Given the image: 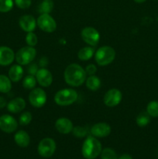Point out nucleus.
<instances>
[{
	"instance_id": "obj_1",
	"label": "nucleus",
	"mask_w": 158,
	"mask_h": 159,
	"mask_svg": "<svg viewBox=\"0 0 158 159\" xmlns=\"http://www.w3.org/2000/svg\"><path fill=\"white\" fill-rule=\"evenodd\" d=\"M86 71L77 64H71L64 70V77L68 85L73 87L81 86L86 81Z\"/></svg>"
},
{
	"instance_id": "obj_2",
	"label": "nucleus",
	"mask_w": 158,
	"mask_h": 159,
	"mask_svg": "<svg viewBox=\"0 0 158 159\" xmlns=\"http://www.w3.org/2000/svg\"><path fill=\"white\" fill-rule=\"evenodd\" d=\"M102 144L95 137L89 136L85 139L82 145V155L86 159H94L102 152Z\"/></svg>"
},
{
	"instance_id": "obj_3",
	"label": "nucleus",
	"mask_w": 158,
	"mask_h": 159,
	"mask_svg": "<svg viewBox=\"0 0 158 159\" xmlns=\"http://www.w3.org/2000/svg\"><path fill=\"white\" fill-rule=\"evenodd\" d=\"M78 97L77 92L73 89H64L59 90L54 96V101L60 107H67L74 103Z\"/></svg>"
},
{
	"instance_id": "obj_4",
	"label": "nucleus",
	"mask_w": 158,
	"mask_h": 159,
	"mask_svg": "<svg viewBox=\"0 0 158 159\" xmlns=\"http://www.w3.org/2000/svg\"><path fill=\"white\" fill-rule=\"evenodd\" d=\"M116 57V51L112 47L103 46L98 49L94 54L96 63L100 66H105L114 61Z\"/></svg>"
},
{
	"instance_id": "obj_5",
	"label": "nucleus",
	"mask_w": 158,
	"mask_h": 159,
	"mask_svg": "<svg viewBox=\"0 0 158 159\" xmlns=\"http://www.w3.org/2000/svg\"><path fill=\"white\" fill-rule=\"evenodd\" d=\"M37 51L33 47L27 46L22 48L15 54V59L20 65H27L34 60Z\"/></svg>"
},
{
	"instance_id": "obj_6",
	"label": "nucleus",
	"mask_w": 158,
	"mask_h": 159,
	"mask_svg": "<svg viewBox=\"0 0 158 159\" xmlns=\"http://www.w3.org/2000/svg\"><path fill=\"white\" fill-rule=\"evenodd\" d=\"M37 151L40 156L43 158H50L56 151V143L52 138H46L40 141Z\"/></svg>"
},
{
	"instance_id": "obj_7",
	"label": "nucleus",
	"mask_w": 158,
	"mask_h": 159,
	"mask_svg": "<svg viewBox=\"0 0 158 159\" xmlns=\"http://www.w3.org/2000/svg\"><path fill=\"white\" fill-rule=\"evenodd\" d=\"M29 102L33 107L40 108L46 102V94L41 88H34L29 94Z\"/></svg>"
},
{
	"instance_id": "obj_8",
	"label": "nucleus",
	"mask_w": 158,
	"mask_h": 159,
	"mask_svg": "<svg viewBox=\"0 0 158 159\" xmlns=\"http://www.w3.org/2000/svg\"><path fill=\"white\" fill-rule=\"evenodd\" d=\"M37 24L41 30L52 33L57 29V23L50 14H40L37 20Z\"/></svg>"
},
{
	"instance_id": "obj_9",
	"label": "nucleus",
	"mask_w": 158,
	"mask_h": 159,
	"mask_svg": "<svg viewBox=\"0 0 158 159\" xmlns=\"http://www.w3.org/2000/svg\"><path fill=\"white\" fill-rule=\"evenodd\" d=\"M81 35L82 40L91 47L96 46L100 40V34L99 31L91 26H87L81 30Z\"/></svg>"
},
{
	"instance_id": "obj_10",
	"label": "nucleus",
	"mask_w": 158,
	"mask_h": 159,
	"mask_svg": "<svg viewBox=\"0 0 158 159\" xmlns=\"http://www.w3.org/2000/svg\"><path fill=\"white\" fill-rule=\"evenodd\" d=\"M122 99V95L120 90L117 89H111L108 90L103 98L104 103L108 107H114L119 105Z\"/></svg>"
},
{
	"instance_id": "obj_11",
	"label": "nucleus",
	"mask_w": 158,
	"mask_h": 159,
	"mask_svg": "<svg viewBox=\"0 0 158 159\" xmlns=\"http://www.w3.org/2000/svg\"><path fill=\"white\" fill-rule=\"evenodd\" d=\"M18 127V123L14 117L8 114L0 116V130L5 133L10 134L15 131Z\"/></svg>"
},
{
	"instance_id": "obj_12",
	"label": "nucleus",
	"mask_w": 158,
	"mask_h": 159,
	"mask_svg": "<svg viewBox=\"0 0 158 159\" xmlns=\"http://www.w3.org/2000/svg\"><path fill=\"white\" fill-rule=\"evenodd\" d=\"M37 82L42 87H49L53 82V75L50 71L45 68H41L36 74Z\"/></svg>"
},
{
	"instance_id": "obj_13",
	"label": "nucleus",
	"mask_w": 158,
	"mask_h": 159,
	"mask_svg": "<svg viewBox=\"0 0 158 159\" xmlns=\"http://www.w3.org/2000/svg\"><path fill=\"white\" fill-rule=\"evenodd\" d=\"M91 133L95 138H105L111 133V127L106 123H98L91 127Z\"/></svg>"
},
{
	"instance_id": "obj_14",
	"label": "nucleus",
	"mask_w": 158,
	"mask_h": 159,
	"mask_svg": "<svg viewBox=\"0 0 158 159\" xmlns=\"http://www.w3.org/2000/svg\"><path fill=\"white\" fill-rule=\"evenodd\" d=\"M15 54L10 48L6 46L0 47V65L7 66L11 65L15 59Z\"/></svg>"
},
{
	"instance_id": "obj_15",
	"label": "nucleus",
	"mask_w": 158,
	"mask_h": 159,
	"mask_svg": "<svg viewBox=\"0 0 158 159\" xmlns=\"http://www.w3.org/2000/svg\"><path fill=\"white\" fill-rule=\"evenodd\" d=\"M19 24L20 28L25 32H33L37 26V21L33 16L24 15L20 18Z\"/></svg>"
},
{
	"instance_id": "obj_16",
	"label": "nucleus",
	"mask_w": 158,
	"mask_h": 159,
	"mask_svg": "<svg viewBox=\"0 0 158 159\" xmlns=\"http://www.w3.org/2000/svg\"><path fill=\"white\" fill-rule=\"evenodd\" d=\"M55 128L57 131L63 134H67L72 131L73 124L69 119L65 117H60L57 120L55 123Z\"/></svg>"
},
{
	"instance_id": "obj_17",
	"label": "nucleus",
	"mask_w": 158,
	"mask_h": 159,
	"mask_svg": "<svg viewBox=\"0 0 158 159\" xmlns=\"http://www.w3.org/2000/svg\"><path fill=\"white\" fill-rule=\"evenodd\" d=\"M26 107V101L21 97L12 99L7 103V109L10 113H18L23 111Z\"/></svg>"
},
{
	"instance_id": "obj_18",
	"label": "nucleus",
	"mask_w": 158,
	"mask_h": 159,
	"mask_svg": "<svg viewBox=\"0 0 158 159\" xmlns=\"http://www.w3.org/2000/svg\"><path fill=\"white\" fill-rule=\"evenodd\" d=\"M14 141L15 144L21 148H26L30 142V138L29 134L24 130H19L14 136Z\"/></svg>"
},
{
	"instance_id": "obj_19",
	"label": "nucleus",
	"mask_w": 158,
	"mask_h": 159,
	"mask_svg": "<svg viewBox=\"0 0 158 159\" xmlns=\"http://www.w3.org/2000/svg\"><path fill=\"white\" fill-rule=\"evenodd\" d=\"M23 76V69L22 65H14L9 68V78L12 82H17L22 79Z\"/></svg>"
},
{
	"instance_id": "obj_20",
	"label": "nucleus",
	"mask_w": 158,
	"mask_h": 159,
	"mask_svg": "<svg viewBox=\"0 0 158 159\" xmlns=\"http://www.w3.org/2000/svg\"><path fill=\"white\" fill-rule=\"evenodd\" d=\"M100 79L95 75H90L88 79H86V86L91 91H97L101 87Z\"/></svg>"
},
{
	"instance_id": "obj_21",
	"label": "nucleus",
	"mask_w": 158,
	"mask_h": 159,
	"mask_svg": "<svg viewBox=\"0 0 158 159\" xmlns=\"http://www.w3.org/2000/svg\"><path fill=\"white\" fill-rule=\"evenodd\" d=\"M94 54V49L92 47H85L79 50L77 57L81 61H88L92 57Z\"/></svg>"
},
{
	"instance_id": "obj_22",
	"label": "nucleus",
	"mask_w": 158,
	"mask_h": 159,
	"mask_svg": "<svg viewBox=\"0 0 158 159\" xmlns=\"http://www.w3.org/2000/svg\"><path fill=\"white\" fill-rule=\"evenodd\" d=\"M12 81L4 75H0V93H7L12 89Z\"/></svg>"
},
{
	"instance_id": "obj_23",
	"label": "nucleus",
	"mask_w": 158,
	"mask_h": 159,
	"mask_svg": "<svg viewBox=\"0 0 158 159\" xmlns=\"http://www.w3.org/2000/svg\"><path fill=\"white\" fill-rule=\"evenodd\" d=\"M54 9V2L52 0H43L39 5L38 10L40 14H50Z\"/></svg>"
},
{
	"instance_id": "obj_24",
	"label": "nucleus",
	"mask_w": 158,
	"mask_h": 159,
	"mask_svg": "<svg viewBox=\"0 0 158 159\" xmlns=\"http://www.w3.org/2000/svg\"><path fill=\"white\" fill-rule=\"evenodd\" d=\"M136 122L139 127H146L150 122V116L147 112H141L136 117Z\"/></svg>"
},
{
	"instance_id": "obj_25",
	"label": "nucleus",
	"mask_w": 158,
	"mask_h": 159,
	"mask_svg": "<svg viewBox=\"0 0 158 159\" xmlns=\"http://www.w3.org/2000/svg\"><path fill=\"white\" fill-rule=\"evenodd\" d=\"M147 112L151 117H158V101H151L147 107Z\"/></svg>"
},
{
	"instance_id": "obj_26",
	"label": "nucleus",
	"mask_w": 158,
	"mask_h": 159,
	"mask_svg": "<svg viewBox=\"0 0 158 159\" xmlns=\"http://www.w3.org/2000/svg\"><path fill=\"white\" fill-rule=\"evenodd\" d=\"M36 84H37V79L35 76L31 75H28L27 76H26L23 81V86L26 89H34Z\"/></svg>"
},
{
	"instance_id": "obj_27",
	"label": "nucleus",
	"mask_w": 158,
	"mask_h": 159,
	"mask_svg": "<svg viewBox=\"0 0 158 159\" xmlns=\"http://www.w3.org/2000/svg\"><path fill=\"white\" fill-rule=\"evenodd\" d=\"M101 158L102 159H118L117 155L115 151L109 148H106L102 150Z\"/></svg>"
},
{
	"instance_id": "obj_28",
	"label": "nucleus",
	"mask_w": 158,
	"mask_h": 159,
	"mask_svg": "<svg viewBox=\"0 0 158 159\" xmlns=\"http://www.w3.org/2000/svg\"><path fill=\"white\" fill-rule=\"evenodd\" d=\"M13 7L12 0H0V12H8Z\"/></svg>"
},
{
	"instance_id": "obj_29",
	"label": "nucleus",
	"mask_w": 158,
	"mask_h": 159,
	"mask_svg": "<svg viewBox=\"0 0 158 159\" xmlns=\"http://www.w3.org/2000/svg\"><path fill=\"white\" fill-rule=\"evenodd\" d=\"M32 121V114L29 112H23L20 116V119H19V122L21 125L26 126L28 125L29 124H30V122Z\"/></svg>"
},
{
	"instance_id": "obj_30",
	"label": "nucleus",
	"mask_w": 158,
	"mask_h": 159,
	"mask_svg": "<svg viewBox=\"0 0 158 159\" xmlns=\"http://www.w3.org/2000/svg\"><path fill=\"white\" fill-rule=\"evenodd\" d=\"M73 134L74 136H75L76 138H85V136L88 134V131H87V129L85 127H80V126H77V127H74L72 130Z\"/></svg>"
},
{
	"instance_id": "obj_31",
	"label": "nucleus",
	"mask_w": 158,
	"mask_h": 159,
	"mask_svg": "<svg viewBox=\"0 0 158 159\" xmlns=\"http://www.w3.org/2000/svg\"><path fill=\"white\" fill-rule=\"evenodd\" d=\"M37 41H38V39H37V35L33 32L27 33L26 36V42L28 46L34 47L35 45H37Z\"/></svg>"
},
{
	"instance_id": "obj_32",
	"label": "nucleus",
	"mask_w": 158,
	"mask_h": 159,
	"mask_svg": "<svg viewBox=\"0 0 158 159\" xmlns=\"http://www.w3.org/2000/svg\"><path fill=\"white\" fill-rule=\"evenodd\" d=\"M15 3L20 9H26L31 6V0H15Z\"/></svg>"
},
{
	"instance_id": "obj_33",
	"label": "nucleus",
	"mask_w": 158,
	"mask_h": 159,
	"mask_svg": "<svg viewBox=\"0 0 158 159\" xmlns=\"http://www.w3.org/2000/svg\"><path fill=\"white\" fill-rule=\"evenodd\" d=\"M38 65L35 63H33L29 65V66L27 68V71H28V74L31 75H33L35 76L36 74L37 73L38 71Z\"/></svg>"
},
{
	"instance_id": "obj_34",
	"label": "nucleus",
	"mask_w": 158,
	"mask_h": 159,
	"mask_svg": "<svg viewBox=\"0 0 158 159\" xmlns=\"http://www.w3.org/2000/svg\"><path fill=\"white\" fill-rule=\"evenodd\" d=\"M85 71H86V74L89 75H93L95 74V72L97 71V68L93 64H90L85 68Z\"/></svg>"
},
{
	"instance_id": "obj_35",
	"label": "nucleus",
	"mask_w": 158,
	"mask_h": 159,
	"mask_svg": "<svg viewBox=\"0 0 158 159\" xmlns=\"http://www.w3.org/2000/svg\"><path fill=\"white\" fill-rule=\"evenodd\" d=\"M47 65H48V59L46 58V57H42L41 58H40V62H39V65H40V67H41V68H45Z\"/></svg>"
},
{
	"instance_id": "obj_36",
	"label": "nucleus",
	"mask_w": 158,
	"mask_h": 159,
	"mask_svg": "<svg viewBox=\"0 0 158 159\" xmlns=\"http://www.w3.org/2000/svg\"><path fill=\"white\" fill-rule=\"evenodd\" d=\"M6 106H7V102H6V99L2 96H0V109L4 108Z\"/></svg>"
},
{
	"instance_id": "obj_37",
	"label": "nucleus",
	"mask_w": 158,
	"mask_h": 159,
	"mask_svg": "<svg viewBox=\"0 0 158 159\" xmlns=\"http://www.w3.org/2000/svg\"><path fill=\"white\" fill-rule=\"evenodd\" d=\"M118 159H133L132 156L129 154H124V155H122L120 157H119Z\"/></svg>"
},
{
	"instance_id": "obj_38",
	"label": "nucleus",
	"mask_w": 158,
	"mask_h": 159,
	"mask_svg": "<svg viewBox=\"0 0 158 159\" xmlns=\"http://www.w3.org/2000/svg\"><path fill=\"white\" fill-rule=\"evenodd\" d=\"M134 2H136L137 3H142V2H144L145 1H147V0H133Z\"/></svg>"
}]
</instances>
